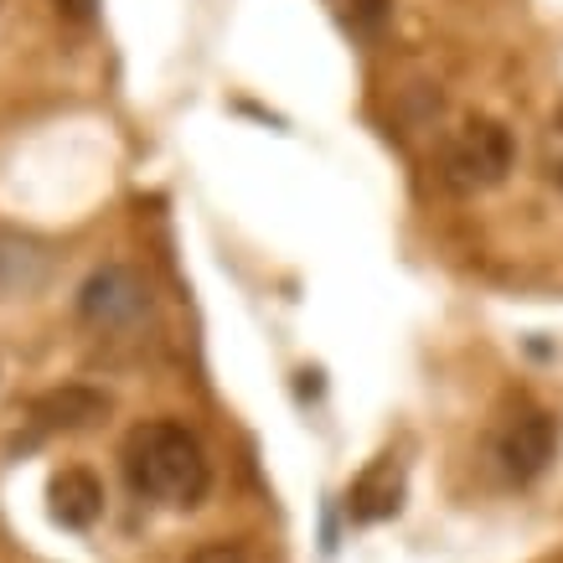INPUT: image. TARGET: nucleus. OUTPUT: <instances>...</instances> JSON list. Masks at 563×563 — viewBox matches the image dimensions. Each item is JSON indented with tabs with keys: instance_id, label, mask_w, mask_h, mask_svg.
<instances>
[{
	"instance_id": "f257e3e1",
	"label": "nucleus",
	"mask_w": 563,
	"mask_h": 563,
	"mask_svg": "<svg viewBox=\"0 0 563 563\" xmlns=\"http://www.w3.org/2000/svg\"><path fill=\"white\" fill-rule=\"evenodd\" d=\"M120 461L130 492L145 496V501H161V507H197L212 486L202 440L187 424H172V419H151V424L130 429Z\"/></svg>"
},
{
	"instance_id": "6e6552de",
	"label": "nucleus",
	"mask_w": 563,
	"mask_h": 563,
	"mask_svg": "<svg viewBox=\"0 0 563 563\" xmlns=\"http://www.w3.org/2000/svg\"><path fill=\"white\" fill-rule=\"evenodd\" d=\"M538 155H543V176L553 181V187H563V109L553 114V120H548Z\"/></svg>"
},
{
	"instance_id": "9d476101",
	"label": "nucleus",
	"mask_w": 563,
	"mask_h": 563,
	"mask_svg": "<svg viewBox=\"0 0 563 563\" xmlns=\"http://www.w3.org/2000/svg\"><path fill=\"white\" fill-rule=\"evenodd\" d=\"M52 5H57L63 16H73V21H88L93 11H99V0H52Z\"/></svg>"
},
{
	"instance_id": "423d86ee",
	"label": "nucleus",
	"mask_w": 563,
	"mask_h": 563,
	"mask_svg": "<svg viewBox=\"0 0 563 563\" xmlns=\"http://www.w3.org/2000/svg\"><path fill=\"white\" fill-rule=\"evenodd\" d=\"M47 501H52V517L63 522V528H93L103 512V481L84 465H68V471H57L47 486Z\"/></svg>"
},
{
	"instance_id": "f03ea898",
	"label": "nucleus",
	"mask_w": 563,
	"mask_h": 563,
	"mask_svg": "<svg viewBox=\"0 0 563 563\" xmlns=\"http://www.w3.org/2000/svg\"><path fill=\"white\" fill-rule=\"evenodd\" d=\"M507 172H512V135L496 120H465L455 135L444 140L440 151L444 187L481 191V187H496Z\"/></svg>"
},
{
	"instance_id": "7ed1b4c3",
	"label": "nucleus",
	"mask_w": 563,
	"mask_h": 563,
	"mask_svg": "<svg viewBox=\"0 0 563 563\" xmlns=\"http://www.w3.org/2000/svg\"><path fill=\"white\" fill-rule=\"evenodd\" d=\"M492 450H496L501 476L512 481V486H528V481H538L548 471V461H553V450H559V424H553V413L522 404L507 424L496 429Z\"/></svg>"
},
{
	"instance_id": "39448f33",
	"label": "nucleus",
	"mask_w": 563,
	"mask_h": 563,
	"mask_svg": "<svg viewBox=\"0 0 563 563\" xmlns=\"http://www.w3.org/2000/svg\"><path fill=\"white\" fill-rule=\"evenodd\" d=\"M404 507V465L393 461V455H377L357 481H352V492H346V512L352 522H383Z\"/></svg>"
},
{
	"instance_id": "20e7f679",
	"label": "nucleus",
	"mask_w": 563,
	"mask_h": 563,
	"mask_svg": "<svg viewBox=\"0 0 563 563\" xmlns=\"http://www.w3.org/2000/svg\"><path fill=\"white\" fill-rule=\"evenodd\" d=\"M145 306H151V290L140 285V274L120 269V264L88 274L84 295H78V310H84L93 325H130L145 316Z\"/></svg>"
},
{
	"instance_id": "1a4fd4ad",
	"label": "nucleus",
	"mask_w": 563,
	"mask_h": 563,
	"mask_svg": "<svg viewBox=\"0 0 563 563\" xmlns=\"http://www.w3.org/2000/svg\"><path fill=\"white\" fill-rule=\"evenodd\" d=\"M191 563H254V559H249L239 543H207L191 553Z\"/></svg>"
},
{
	"instance_id": "0eeeda50",
	"label": "nucleus",
	"mask_w": 563,
	"mask_h": 563,
	"mask_svg": "<svg viewBox=\"0 0 563 563\" xmlns=\"http://www.w3.org/2000/svg\"><path fill=\"white\" fill-rule=\"evenodd\" d=\"M103 413H109V398L93 393V388H84V383L52 388L32 404L36 429H88V424H99Z\"/></svg>"
}]
</instances>
